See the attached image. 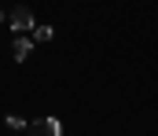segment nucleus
Returning a JSON list of instances; mask_svg holds the SVG:
<instances>
[{"label":"nucleus","mask_w":158,"mask_h":136,"mask_svg":"<svg viewBox=\"0 0 158 136\" xmlns=\"http://www.w3.org/2000/svg\"><path fill=\"white\" fill-rule=\"evenodd\" d=\"M7 22H11L15 33H33V11H30V7H11Z\"/></svg>","instance_id":"f257e3e1"},{"label":"nucleus","mask_w":158,"mask_h":136,"mask_svg":"<svg viewBox=\"0 0 158 136\" xmlns=\"http://www.w3.org/2000/svg\"><path fill=\"white\" fill-rule=\"evenodd\" d=\"M30 136H63V125H59V118H40L30 125Z\"/></svg>","instance_id":"f03ea898"},{"label":"nucleus","mask_w":158,"mask_h":136,"mask_svg":"<svg viewBox=\"0 0 158 136\" xmlns=\"http://www.w3.org/2000/svg\"><path fill=\"white\" fill-rule=\"evenodd\" d=\"M30 52H33V41H30L26 33H19V41L11 44V55H15L19 63H26V59H30Z\"/></svg>","instance_id":"7ed1b4c3"},{"label":"nucleus","mask_w":158,"mask_h":136,"mask_svg":"<svg viewBox=\"0 0 158 136\" xmlns=\"http://www.w3.org/2000/svg\"><path fill=\"white\" fill-rule=\"evenodd\" d=\"M7 129H11V133H22V129H30V125H26L19 114H7Z\"/></svg>","instance_id":"20e7f679"},{"label":"nucleus","mask_w":158,"mask_h":136,"mask_svg":"<svg viewBox=\"0 0 158 136\" xmlns=\"http://www.w3.org/2000/svg\"><path fill=\"white\" fill-rule=\"evenodd\" d=\"M33 41H52V26H33Z\"/></svg>","instance_id":"39448f33"}]
</instances>
